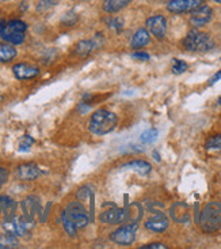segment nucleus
Here are the masks:
<instances>
[{
  "instance_id": "nucleus-1",
  "label": "nucleus",
  "mask_w": 221,
  "mask_h": 249,
  "mask_svg": "<svg viewBox=\"0 0 221 249\" xmlns=\"http://www.w3.org/2000/svg\"><path fill=\"white\" fill-rule=\"evenodd\" d=\"M117 123L118 119L114 112H110L108 109H98L91 115L88 128L94 135L103 136L114 131L117 127Z\"/></svg>"
},
{
  "instance_id": "nucleus-2",
  "label": "nucleus",
  "mask_w": 221,
  "mask_h": 249,
  "mask_svg": "<svg viewBox=\"0 0 221 249\" xmlns=\"http://www.w3.org/2000/svg\"><path fill=\"white\" fill-rule=\"evenodd\" d=\"M27 25L23 20L14 19L6 22L3 30L0 32V37L4 42H8L11 45H20L26 38Z\"/></svg>"
},
{
  "instance_id": "nucleus-3",
  "label": "nucleus",
  "mask_w": 221,
  "mask_h": 249,
  "mask_svg": "<svg viewBox=\"0 0 221 249\" xmlns=\"http://www.w3.org/2000/svg\"><path fill=\"white\" fill-rule=\"evenodd\" d=\"M201 228L204 231L213 233L221 229V204L217 202L208 203L201 214Z\"/></svg>"
},
{
  "instance_id": "nucleus-4",
  "label": "nucleus",
  "mask_w": 221,
  "mask_h": 249,
  "mask_svg": "<svg viewBox=\"0 0 221 249\" xmlns=\"http://www.w3.org/2000/svg\"><path fill=\"white\" fill-rule=\"evenodd\" d=\"M183 47L191 52H205L215 47V41L208 33L200 30H191L183 40Z\"/></svg>"
},
{
  "instance_id": "nucleus-5",
  "label": "nucleus",
  "mask_w": 221,
  "mask_h": 249,
  "mask_svg": "<svg viewBox=\"0 0 221 249\" xmlns=\"http://www.w3.org/2000/svg\"><path fill=\"white\" fill-rule=\"evenodd\" d=\"M3 229L6 233L14 234L16 237H25L33 228V223L29 222L25 216L8 215L4 218V221L1 223Z\"/></svg>"
},
{
  "instance_id": "nucleus-6",
  "label": "nucleus",
  "mask_w": 221,
  "mask_h": 249,
  "mask_svg": "<svg viewBox=\"0 0 221 249\" xmlns=\"http://www.w3.org/2000/svg\"><path fill=\"white\" fill-rule=\"evenodd\" d=\"M63 213L74 222V225L78 229H83L90 223V216H88L87 210L79 202H71Z\"/></svg>"
},
{
  "instance_id": "nucleus-7",
  "label": "nucleus",
  "mask_w": 221,
  "mask_h": 249,
  "mask_svg": "<svg viewBox=\"0 0 221 249\" xmlns=\"http://www.w3.org/2000/svg\"><path fill=\"white\" fill-rule=\"evenodd\" d=\"M136 231H137V223H129L126 226H122L110 234V240L117 245L129 247L136 240Z\"/></svg>"
},
{
  "instance_id": "nucleus-8",
  "label": "nucleus",
  "mask_w": 221,
  "mask_h": 249,
  "mask_svg": "<svg viewBox=\"0 0 221 249\" xmlns=\"http://www.w3.org/2000/svg\"><path fill=\"white\" fill-rule=\"evenodd\" d=\"M205 0H170L167 10L173 14L191 13L204 4Z\"/></svg>"
},
{
  "instance_id": "nucleus-9",
  "label": "nucleus",
  "mask_w": 221,
  "mask_h": 249,
  "mask_svg": "<svg viewBox=\"0 0 221 249\" xmlns=\"http://www.w3.org/2000/svg\"><path fill=\"white\" fill-rule=\"evenodd\" d=\"M103 38H102V34L98 33L95 37L93 38H90V40H83L79 41L78 44H76V47H75L74 53L78 54V56H80V57H84V56H87L90 54L93 51H95L96 48H101L102 44H103Z\"/></svg>"
},
{
  "instance_id": "nucleus-10",
  "label": "nucleus",
  "mask_w": 221,
  "mask_h": 249,
  "mask_svg": "<svg viewBox=\"0 0 221 249\" xmlns=\"http://www.w3.org/2000/svg\"><path fill=\"white\" fill-rule=\"evenodd\" d=\"M14 76L19 81H29L34 79L35 76L40 75V68L35 67L33 64H27V63H18L13 67Z\"/></svg>"
},
{
  "instance_id": "nucleus-11",
  "label": "nucleus",
  "mask_w": 221,
  "mask_h": 249,
  "mask_svg": "<svg viewBox=\"0 0 221 249\" xmlns=\"http://www.w3.org/2000/svg\"><path fill=\"white\" fill-rule=\"evenodd\" d=\"M213 17V10L209 6L198 7L197 10L191 11V17H190V22L194 27H201L205 26L208 23L209 20L212 19Z\"/></svg>"
},
{
  "instance_id": "nucleus-12",
  "label": "nucleus",
  "mask_w": 221,
  "mask_h": 249,
  "mask_svg": "<svg viewBox=\"0 0 221 249\" xmlns=\"http://www.w3.org/2000/svg\"><path fill=\"white\" fill-rule=\"evenodd\" d=\"M147 27L151 33L154 34L156 38H163L166 36L167 30V20L163 15H155L147 19Z\"/></svg>"
},
{
  "instance_id": "nucleus-13",
  "label": "nucleus",
  "mask_w": 221,
  "mask_h": 249,
  "mask_svg": "<svg viewBox=\"0 0 221 249\" xmlns=\"http://www.w3.org/2000/svg\"><path fill=\"white\" fill-rule=\"evenodd\" d=\"M16 176L22 181H33L41 176V169L35 163H23L16 168Z\"/></svg>"
},
{
  "instance_id": "nucleus-14",
  "label": "nucleus",
  "mask_w": 221,
  "mask_h": 249,
  "mask_svg": "<svg viewBox=\"0 0 221 249\" xmlns=\"http://www.w3.org/2000/svg\"><path fill=\"white\" fill-rule=\"evenodd\" d=\"M125 218V211L122 209H118L113 206L111 209L105 210L99 215V221L102 223H109V225H115V223H121Z\"/></svg>"
},
{
  "instance_id": "nucleus-15",
  "label": "nucleus",
  "mask_w": 221,
  "mask_h": 249,
  "mask_svg": "<svg viewBox=\"0 0 221 249\" xmlns=\"http://www.w3.org/2000/svg\"><path fill=\"white\" fill-rule=\"evenodd\" d=\"M145 228L151 231H156V233H163L164 230L168 228V219L167 216L163 214H158L149 218L145 222Z\"/></svg>"
},
{
  "instance_id": "nucleus-16",
  "label": "nucleus",
  "mask_w": 221,
  "mask_h": 249,
  "mask_svg": "<svg viewBox=\"0 0 221 249\" xmlns=\"http://www.w3.org/2000/svg\"><path fill=\"white\" fill-rule=\"evenodd\" d=\"M171 216L176 222H188L190 219L189 207L185 203H176L174 207L171 209Z\"/></svg>"
},
{
  "instance_id": "nucleus-17",
  "label": "nucleus",
  "mask_w": 221,
  "mask_h": 249,
  "mask_svg": "<svg viewBox=\"0 0 221 249\" xmlns=\"http://www.w3.org/2000/svg\"><path fill=\"white\" fill-rule=\"evenodd\" d=\"M130 1L132 0H103L102 8H103L105 13L115 14L121 11L122 8H125Z\"/></svg>"
},
{
  "instance_id": "nucleus-18",
  "label": "nucleus",
  "mask_w": 221,
  "mask_h": 249,
  "mask_svg": "<svg viewBox=\"0 0 221 249\" xmlns=\"http://www.w3.org/2000/svg\"><path fill=\"white\" fill-rule=\"evenodd\" d=\"M148 44H149V33H148L147 29L141 27L134 33L130 45H132L133 49H140V48H144Z\"/></svg>"
},
{
  "instance_id": "nucleus-19",
  "label": "nucleus",
  "mask_w": 221,
  "mask_h": 249,
  "mask_svg": "<svg viewBox=\"0 0 221 249\" xmlns=\"http://www.w3.org/2000/svg\"><path fill=\"white\" fill-rule=\"evenodd\" d=\"M22 207H23V213H25V218H26L29 222H32L34 225V218H35V211L38 207V203L35 202V197L30 196L27 197L26 200H23L22 203Z\"/></svg>"
},
{
  "instance_id": "nucleus-20",
  "label": "nucleus",
  "mask_w": 221,
  "mask_h": 249,
  "mask_svg": "<svg viewBox=\"0 0 221 249\" xmlns=\"http://www.w3.org/2000/svg\"><path fill=\"white\" fill-rule=\"evenodd\" d=\"M124 169H129V170H133L136 173H139L141 176H147L149 175V172L152 170V166L145 161H141V160H137V161H132L129 163H125Z\"/></svg>"
},
{
  "instance_id": "nucleus-21",
  "label": "nucleus",
  "mask_w": 221,
  "mask_h": 249,
  "mask_svg": "<svg viewBox=\"0 0 221 249\" xmlns=\"http://www.w3.org/2000/svg\"><path fill=\"white\" fill-rule=\"evenodd\" d=\"M16 49L8 42H0V63H8L16 57Z\"/></svg>"
},
{
  "instance_id": "nucleus-22",
  "label": "nucleus",
  "mask_w": 221,
  "mask_h": 249,
  "mask_svg": "<svg viewBox=\"0 0 221 249\" xmlns=\"http://www.w3.org/2000/svg\"><path fill=\"white\" fill-rule=\"evenodd\" d=\"M19 247V241L18 237L10 234V233H4L0 234V249H13Z\"/></svg>"
},
{
  "instance_id": "nucleus-23",
  "label": "nucleus",
  "mask_w": 221,
  "mask_h": 249,
  "mask_svg": "<svg viewBox=\"0 0 221 249\" xmlns=\"http://www.w3.org/2000/svg\"><path fill=\"white\" fill-rule=\"evenodd\" d=\"M61 222H63V226H64V230L67 231L68 236L75 237L76 236V231H78V228L75 226L74 222L68 218L64 213H61Z\"/></svg>"
},
{
  "instance_id": "nucleus-24",
  "label": "nucleus",
  "mask_w": 221,
  "mask_h": 249,
  "mask_svg": "<svg viewBox=\"0 0 221 249\" xmlns=\"http://www.w3.org/2000/svg\"><path fill=\"white\" fill-rule=\"evenodd\" d=\"M205 148L210 151H221V135L210 136L205 143Z\"/></svg>"
},
{
  "instance_id": "nucleus-25",
  "label": "nucleus",
  "mask_w": 221,
  "mask_h": 249,
  "mask_svg": "<svg viewBox=\"0 0 221 249\" xmlns=\"http://www.w3.org/2000/svg\"><path fill=\"white\" fill-rule=\"evenodd\" d=\"M158 136H159V131L155 129V128H151V129H148V131L141 134L140 141L142 143H154L158 139Z\"/></svg>"
},
{
  "instance_id": "nucleus-26",
  "label": "nucleus",
  "mask_w": 221,
  "mask_h": 249,
  "mask_svg": "<svg viewBox=\"0 0 221 249\" xmlns=\"http://www.w3.org/2000/svg\"><path fill=\"white\" fill-rule=\"evenodd\" d=\"M34 144V139L30 136V135H25V136H22V139L19 141V146H18V150H19L20 153H26L29 151L32 146Z\"/></svg>"
},
{
  "instance_id": "nucleus-27",
  "label": "nucleus",
  "mask_w": 221,
  "mask_h": 249,
  "mask_svg": "<svg viewBox=\"0 0 221 249\" xmlns=\"http://www.w3.org/2000/svg\"><path fill=\"white\" fill-rule=\"evenodd\" d=\"M57 4V0H40L38 6H37V11L38 13H47L50 8H53Z\"/></svg>"
},
{
  "instance_id": "nucleus-28",
  "label": "nucleus",
  "mask_w": 221,
  "mask_h": 249,
  "mask_svg": "<svg viewBox=\"0 0 221 249\" xmlns=\"http://www.w3.org/2000/svg\"><path fill=\"white\" fill-rule=\"evenodd\" d=\"M188 70V64L183 60H179V59H174L173 60V72L175 75H181L183 74L185 71Z\"/></svg>"
},
{
  "instance_id": "nucleus-29",
  "label": "nucleus",
  "mask_w": 221,
  "mask_h": 249,
  "mask_svg": "<svg viewBox=\"0 0 221 249\" xmlns=\"http://www.w3.org/2000/svg\"><path fill=\"white\" fill-rule=\"evenodd\" d=\"M109 26L111 27L113 30H115V32H121L122 27H124V22H122V19H120V18H114V19H111L109 22Z\"/></svg>"
},
{
  "instance_id": "nucleus-30",
  "label": "nucleus",
  "mask_w": 221,
  "mask_h": 249,
  "mask_svg": "<svg viewBox=\"0 0 221 249\" xmlns=\"http://www.w3.org/2000/svg\"><path fill=\"white\" fill-rule=\"evenodd\" d=\"M140 249H167V245L161 243H151L147 244V245H142V247H140Z\"/></svg>"
},
{
  "instance_id": "nucleus-31",
  "label": "nucleus",
  "mask_w": 221,
  "mask_h": 249,
  "mask_svg": "<svg viewBox=\"0 0 221 249\" xmlns=\"http://www.w3.org/2000/svg\"><path fill=\"white\" fill-rule=\"evenodd\" d=\"M8 180V170L6 168H0V188L4 185Z\"/></svg>"
},
{
  "instance_id": "nucleus-32",
  "label": "nucleus",
  "mask_w": 221,
  "mask_h": 249,
  "mask_svg": "<svg viewBox=\"0 0 221 249\" xmlns=\"http://www.w3.org/2000/svg\"><path fill=\"white\" fill-rule=\"evenodd\" d=\"M132 57H133V59H137V60H141V61L149 60V54L145 53V52H136V53L132 54Z\"/></svg>"
},
{
  "instance_id": "nucleus-33",
  "label": "nucleus",
  "mask_w": 221,
  "mask_h": 249,
  "mask_svg": "<svg viewBox=\"0 0 221 249\" xmlns=\"http://www.w3.org/2000/svg\"><path fill=\"white\" fill-rule=\"evenodd\" d=\"M220 78H221V70L215 75V76H213V78H212V79H210V81H209V85H210V86H212V85H215L216 82L219 81Z\"/></svg>"
},
{
  "instance_id": "nucleus-34",
  "label": "nucleus",
  "mask_w": 221,
  "mask_h": 249,
  "mask_svg": "<svg viewBox=\"0 0 221 249\" xmlns=\"http://www.w3.org/2000/svg\"><path fill=\"white\" fill-rule=\"evenodd\" d=\"M4 25H6V20L0 19V32L3 30V27H4Z\"/></svg>"
},
{
  "instance_id": "nucleus-35",
  "label": "nucleus",
  "mask_w": 221,
  "mask_h": 249,
  "mask_svg": "<svg viewBox=\"0 0 221 249\" xmlns=\"http://www.w3.org/2000/svg\"><path fill=\"white\" fill-rule=\"evenodd\" d=\"M154 155H155V160H156V161H160V155L158 154L156 151H155V153H154Z\"/></svg>"
},
{
  "instance_id": "nucleus-36",
  "label": "nucleus",
  "mask_w": 221,
  "mask_h": 249,
  "mask_svg": "<svg viewBox=\"0 0 221 249\" xmlns=\"http://www.w3.org/2000/svg\"><path fill=\"white\" fill-rule=\"evenodd\" d=\"M212 1H215V3H221V0H212Z\"/></svg>"
},
{
  "instance_id": "nucleus-37",
  "label": "nucleus",
  "mask_w": 221,
  "mask_h": 249,
  "mask_svg": "<svg viewBox=\"0 0 221 249\" xmlns=\"http://www.w3.org/2000/svg\"><path fill=\"white\" fill-rule=\"evenodd\" d=\"M219 104H220V105H221V97H220V98H219Z\"/></svg>"
},
{
  "instance_id": "nucleus-38",
  "label": "nucleus",
  "mask_w": 221,
  "mask_h": 249,
  "mask_svg": "<svg viewBox=\"0 0 221 249\" xmlns=\"http://www.w3.org/2000/svg\"><path fill=\"white\" fill-rule=\"evenodd\" d=\"M0 100H1V97H0Z\"/></svg>"
}]
</instances>
